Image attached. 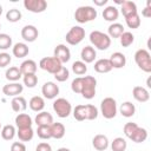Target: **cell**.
<instances>
[{"mask_svg": "<svg viewBox=\"0 0 151 151\" xmlns=\"http://www.w3.org/2000/svg\"><path fill=\"white\" fill-rule=\"evenodd\" d=\"M50 129H51V136H52V138H54V139H61L64 136H65V132H66V130H65V126H64V124H61V123H52V125H50Z\"/></svg>", "mask_w": 151, "mask_h": 151, "instance_id": "25", "label": "cell"}, {"mask_svg": "<svg viewBox=\"0 0 151 151\" xmlns=\"http://www.w3.org/2000/svg\"><path fill=\"white\" fill-rule=\"evenodd\" d=\"M22 80H24L25 86L32 88L38 84V76L35 73L34 74H25V76H22Z\"/></svg>", "mask_w": 151, "mask_h": 151, "instance_id": "41", "label": "cell"}, {"mask_svg": "<svg viewBox=\"0 0 151 151\" xmlns=\"http://www.w3.org/2000/svg\"><path fill=\"white\" fill-rule=\"evenodd\" d=\"M1 14H2V6L0 5V15H1Z\"/></svg>", "mask_w": 151, "mask_h": 151, "instance_id": "54", "label": "cell"}, {"mask_svg": "<svg viewBox=\"0 0 151 151\" xmlns=\"http://www.w3.org/2000/svg\"><path fill=\"white\" fill-rule=\"evenodd\" d=\"M134 61L142 71H144L146 73L151 72V55L147 50H145V48L138 50L134 53Z\"/></svg>", "mask_w": 151, "mask_h": 151, "instance_id": "3", "label": "cell"}, {"mask_svg": "<svg viewBox=\"0 0 151 151\" xmlns=\"http://www.w3.org/2000/svg\"><path fill=\"white\" fill-rule=\"evenodd\" d=\"M72 71L77 74V76H83L87 72V66L84 61L81 60H77L72 64Z\"/></svg>", "mask_w": 151, "mask_h": 151, "instance_id": "38", "label": "cell"}, {"mask_svg": "<svg viewBox=\"0 0 151 151\" xmlns=\"http://www.w3.org/2000/svg\"><path fill=\"white\" fill-rule=\"evenodd\" d=\"M138 127V125L136 124V123H132V122H129V123H126L125 125H124V134L127 137V138H130L131 137V134L136 131V129Z\"/></svg>", "mask_w": 151, "mask_h": 151, "instance_id": "46", "label": "cell"}, {"mask_svg": "<svg viewBox=\"0 0 151 151\" xmlns=\"http://www.w3.org/2000/svg\"><path fill=\"white\" fill-rule=\"evenodd\" d=\"M12 57L7 52H1L0 53V67H6L11 64Z\"/></svg>", "mask_w": 151, "mask_h": 151, "instance_id": "47", "label": "cell"}, {"mask_svg": "<svg viewBox=\"0 0 151 151\" xmlns=\"http://www.w3.org/2000/svg\"><path fill=\"white\" fill-rule=\"evenodd\" d=\"M24 6L32 13H41L47 8V2L45 0H25Z\"/></svg>", "mask_w": 151, "mask_h": 151, "instance_id": "9", "label": "cell"}, {"mask_svg": "<svg viewBox=\"0 0 151 151\" xmlns=\"http://www.w3.org/2000/svg\"><path fill=\"white\" fill-rule=\"evenodd\" d=\"M90 41L96 48L100 51L107 50L111 45V38L106 33L100 31H92L90 33Z\"/></svg>", "mask_w": 151, "mask_h": 151, "instance_id": "2", "label": "cell"}, {"mask_svg": "<svg viewBox=\"0 0 151 151\" xmlns=\"http://www.w3.org/2000/svg\"><path fill=\"white\" fill-rule=\"evenodd\" d=\"M119 17V11L116 6H107L103 11V18L106 21H116Z\"/></svg>", "mask_w": 151, "mask_h": 151, "instance_id": "28", "label": "cell"}, {"mask_svg": "<svg viewBox=\"0 0 151 151\" xmlns=\"http://www.w3.org/2000/svg\"><path fill=\"white\" fill-rule=\"evenodd\" d=\"M81 88H83V77L74 78L71 83V90L74 93H81Z\"/></svg>", "mask_w": 151, "mask_h": 151, "instance_id": "45", "label": "cell"}, {"mask_svg": "<svg viewBox=\"0 0 151 151\" xmlns=\"http://www.w3.org/2000/svg\"><path fill=\"white\" fill-rule=\"evenodd\" d=\"M125 22H126V25H127L129 28H132V29L138 28L140 26V17H139L138 13L132 14V15L125 18Z\"/></svg>", "mask_w": 151, "mask_h": 151, "instance_id": "36", "label": "cell"}, {"mask_svg": "<svg viewBox=\"0 0 151 151\" xmlns=\"http://www.w3.org/2000/svg\"><path fill=\"white\" fill-rule=\"evenodd\" d=\"M24 91V85H21L20 83H8L6 85L2 86V92L4 94L8 96V97H17L20 93H22Z\"/></svg>", "mask_w": 151, "mask_h": 151, "instance_id": "13", "label": "cell"}, {"mask_svg": "<svg viewBox=\"0 0 151 151\" xmlns=\"http://www.w3.org/2000/svg\"><path fill=\"white\" fill-rule=\"evenodd\" d=\"M37 134L40 139H50L51 136V129L50 126H38L37 127Z\"/></svg>", "mask_w": 151, "mask_h": 151, "instance_id": "44", "label": "cell"}, {"mask_svg": "<svg viewBox=\"0 0 151 151\" xmlns=\"http://www.w3.org/2000/svg\"><path fill=\"white\" fill-rule=\"evenodd\" d=\"M39 66L41 70H44L51 74H55L61 68L63 64L55 57H45L39 61Z\"/></svg>", "mask_w": 151, "mask_h": 151, "instance_id": "8", "label": "cell"}, {"mask_svg": "<svg viewBox=\"0 0 151 151\" xmlns=\"http://www.w3.org/2000/svg\"><path fill=\"white\" fill-rule=\"evenodd\" d=\"M5 77L11 83H17L22 77V73H21V71H20V68L18 66H11V67H8L6 70Z\"/></svg>", "mask_w": 151, "mask_h": 151, "instance_id": "24", "label": "cell"}, {"mask_svg": "<svg viewBox=\"0 0 151 151\" xmlns=\"http://www.w3.org/2000/svg\"><path fill=\"white\" fill-rule=\"evenodd\" d=\"M112 68H122L126 65V57L122 52H114L109 58Z\"/></svg>", "mask_w": 151, "mask_h": 151, "instance_id": "15", "label": "cell"}, {"mask_svg": "<svg viewBox=\"0 0 151 151\" xmlns=\"http://www.w3.org/2000/svg\"><path fill=\"white\" fill-rule=\"evenodd\" d=\"M14 122H15V126L18 129L32 127V124H33V120H32L31 116H28L27 113H18Z\"/></svg>", "mask_w": 151, "mask_h": 151, "instance_id": "19", "label": "cell"}, {"mask_svg": "<svg viewBox=\"0 0 151 151\" xmlns=\"http://www.w3.org/2000/svg\"><path fill=\"white\" fill-rule=\"evenodd\" d=\"M15 134H17V130L14 125L7 124L1 129V137L5 140H12L15 137Z\"/></svg>", "mask_w": 151, "mask_h": 151, "instance_id": "32", "label": "cell"}, {"mask_svg": "<svg viewBox=\"0 0 151 151\" xmlns=\"http://www.w3.org/2000/svg\"><path fill=\"white\" fill-rule=\"evenodd\" d=\"M28 105H29V109L32 111H34V112H41L44 110V107H45V100L40 96H34V97H32L29 99Z\"/></svg>", "mask_w": 151, "mask_h": 151, "instance_id": "27", "label": "cell"}, {"mask_svg": "<svg viewBox=\"0 0 151 151\" xmlns=\"http://www.w3.org/2000/svg\"><path fill=\"white\" fill-rule=\"evenodd\" d=\"M52 106L59 118H67L72 112V105L65 98H57Z\"/></svg>", "mask_w": 151, "mask_h": 151, "instance_id": "6", "label": "cell"}, {"mask_svg": "<svg viewBox=\"0 0 151 151\" xmlns=\"http://www.w3.org/2000/svg\"><path fill=\"white\" fill-rule=\"evenodd\" d=\"M0 129H1V123H0Z\"/></svg>", "mask_w": 151, "mask_h": 151, "instance_id": "55", "label": "cell"}, {"mask_svg": "<svg viewBox=\"0 0 151 151\" xmlns=\"http://www.w3.org/2000/svg\"><path fill=\"white\" fill-rule=\"evenodd\" d=\"M39 35V31L35 26L33 25H26L21 28V38L25 40V41H28V42H33L37 40Z\"/></svg>", "mask_w": 151, "mask_h": 151, "instance_id": "11", "label": "cell"}, {"mask_svg": "<svg viewBox=\"0 0 151 151\" xmlns=\"http://www.w3.org/2000/svg\"><path fill=\"white\" fill-rule=\"evenodd\" d=\"M57 151H71L70 149H67V147H59Z\"/></svg>", "mask_w": 151, "mask_h": 151, "instance_id": "52", "label": "cell"}, {"mask_svg": "<svg viewBox=\"0 0 151 151\" xmlns=\"http://www.w3.org/2000/svg\"><path fill=\"white\" fill-rule=\"evenodd\" d=\"M96 6H104L107 4V0H93Z\"/></svg>", "mask_w": 151, "mask_h": 151, "instance_id": "51", "label": "cell"}, {"mask_svg": "<svg viewBox=\"0 0 151 151\" xmlns=\"http://www.w3.org/2000/svg\"><path fill=\"white\" fill-rule=\"evenodd\" d=\"M53 76H54V78H55L57 81L63 83V81H66V80L68 79V77H70V71H68L65 66H61V68H60L55 74H53Z\"/></svg>", "mask_w": 151, "mask_h": 151, "instance_id": "42", "label": "cell"}, {"mask_svg": "<svg viewBox=\"0 0 151 151\" xmlns=\"http://www.w3.org/2000/svg\"><path fill=\"white\" fill-rule=\"evenodd\" d=\"M98 13L97 9L92 6H80L74 12V19L79 24H85L94 20L97 18Z\"/></svg>", "mask_w": 151, "mask_h": 151, "instance_id": "1", "label": "cell"}, {"mask_svg": "<svg viewBox=\"0 0 151 151\" xmlns=\"http://www.w3.org/2000/svg\"><path fill=\"white\" fill-rule=\"evenodd\" d=\"M84 38H85V29L81 26H73V27H71L70 31L65 35L66 42L72 45V46H76V45L80 44L84 40Z\"/></svg>", "mask_w": 151, "mask_h": 151, "instance_id": "7", "label": "cell"}, {"mask_svg": "<svg viewBox=\"0 0 151 151\" xmlns=\"http://www.w3.org/2000/svg\"><path fill=\"white\" fill-rule=\"evenodd\" d=\"M132 96L139 103H146L150 99L149 91L143 86H134L133 90H132Z\"/></svg>", "mask_w": 151, "mask_h": 151, "instance_id": "17", "label": "cell"}, {"mask_svg": "<svg viewBox=\"0 0 151 151\" xmlns=\"http://www.w3.org/2000/svg\"><path fill=\"white\" fill-rule=\"evenodd\" d=\"M34 123L37 124V126H50L53 123V117L50 112L41 111V112H38V114L35 116Z\"/></svg>", "mask_w": 151, "mask_h": 151, "instance_id": "14", "label": "cell"}, {"mask_svg": "<svg viewBox=\"0 0 151 151\" xmlns=\"http://www.w3.org/2000/svg\"><path fill=\"white\" fill-rule=\"evenodd\" d=\"M53 57H55L61 64H64L71 59V51L68 47H66V45L59 44L54 48V55Z\"/></svg>", "mask_w": 151, "mask_h": 151, "instance_id": "12", "label": "cell"}, {"mask_svg": "<svg viewBox=\"0 0 151 151\" xmlns=\"http://www.w3.org/2000/svg\"><path fill=\"white\" fill-rule=\"evenodd\" d=\"M12 47V37L6 33H0V50H8Z\"/></svg>", "mask_w": 151, "mask_h": 151, "instance_id": "40", "label": "cell"}, {"mask_svg": "<svg viewBox=\"0 0 151 151\" xmlns=\"http://www.w3.org/2000/svg\"><path fill=\"white\" fill-rule=\"evenodd\" d=\"M73 117L78 122L85 120V105H77L73 109Z\"/></svg>", "mask_w": 151, "mask_h": 151, "instance_id": "43", "label": "cell"}, {"mask_svg": "<svg viewBox=\"0 0 151 151\" xmlns=\"http://www.w3.org/2000/svg\"><path fill=\"white\" fill-rule=\"evenodd\" d=\"M100 112L104 118L112 119L117 114V101L112 97H106L100 103Z\"/></svg>", "mask_w": 151, "mask_h": 151, "instance_id": "5", "label": "cell"}, {"mask_svg": "<svg viewBox=\"0 0 151 151\" xmlns=\"http://www.w3.org/2000/svg\"><path fill=\"white\" fill-rule=\"evenodd\" d=\"M146 85H147V87H151V84H150V78L146 80Z\"/></svg>", "mask_w": 151, "mask_h": 151, "instance_id": "53", "label": "cell"}, {"mask_svg": "<svg viewBox=\"0 0 151 151\" xmlns=\"http://www.w3.org/2000/svg\"><path fill=\"white\" fill-rule=\"evenodd\" d=\"M92 145L98 151H105L109 147V138L105 134H96L92 139Z\"/></svg>", "mask_w": 151, "mask_h": 151, "instance_id": "18", "label": "cell"}, {"mask_svg": "<svg viewBox=\"0 0 151 151\" xmlns=\"http://www.w3.org/2000/svg\"><path fill=\"white\" fill-rule=\"evenodd\" d=\"M94 71L98 72V73H109L111 70H112V66L110 64V60L109 59H99L94 63Z\"/></svg>", "mask_w": 151, "mask_h": 151, "instance_id": "26", "label": "cell"}, {"mask_svg": "<svg viewBox=\"0 0 151 151\" xmlns=\"http://www.w3.org/2000/svg\"><path fill=\"white\" fill-rule=\"evenodd\" d=\"M41 93L46 99H54L59 94V86L54 81H46L41 87Z\"/></svg>", "mask_w": 151, "mask_h": 151, "instance_id": "10", "label": "cell"}, {"mask_svg": "<svg viewBox=\"0 0 151 151\" xmlns=\"http://www.w3.org/2000/svg\"><path fill=\"white\" fill-rule=\"evenodd\" d=\"M97 57V52L94 50V47L92 46H85L83 47L81 52H80V58H81V61H84L85 64H90V63H93L94 59Z\"/></svg>", "mask_w": 151, "mask_h": 151, "instance_id": "16", "label": "cell"}, {"mask_svg": "<svg viewBox=\"0 0 151 151\" xmlns=\"http://www.w3.org/2000/svg\"><path fill=\"white\" fill-rule=\"evenodd\" d=\"M120 12L122 14L124 15V18H127L132 14H136L138 13L137 11V5L133 2V1H130V0H124L123 4L120 5Z\"/></svg>", "mask_w": 151, "mask_h": 151, "instance_id": "21", "label": "cell"}, {"mask_svg": "<svg viewBox=\"0 0 151 151\" xmlns=\"http://www.w3.org/2000/svg\"><path fill=\"white\" fill-rule=\"evenodd\" d=\"M11 151H26V146L21 142H14L11 145Z\"/></svg>", "mask_w": 151, "mask_h": 151, "instance_id": "48", "label": "cell"}, {"mask_svg": "<svg viewBox=\"0 0 151 151\" xmlns=\"http://www.w3.org/2000/svg\"><path fill=\"white\" fill-rule=\"evenodd\" d=\"M119 112L122 113L123 117L130 118L136 113V106L131 101H124L119 107Z\"/></svg>", "mask_w": 151, "mask_h": 151, "instance_id": "30", "label": "cell"}, {"mask_svg": "<svg viewBox=\"0 0 151 151\" xmlns=\"http://www.w3.org/2000/svg\"><path fill=\"white\" fill-rule=\"evenodd\" d=\"M0 28H1V24H0Z\"/></svg>", "mask_w": 151, "mask_h": 151, "instance_id": "56", "label": "cell"}, {"mask_svg": "<svg viewBox=\"0 0 151 151\" xmlns=\"http://www.w3.org/2000/svg\"><path fill=\"white\" fill-rule=\"evenodd\" d=\"M35 151H52V146L46 142H41L37 145Z\"/></svg>", "mask_w": 151, "mask_h": 151, "instance_id": "49", "label": "cell"}, {"mask_svg": "<svg viewBox=\"0 0 151 151\" xmlns=\"http://www.w3.org/2000/svg\"><path fill=\"white\" fill-rule=\"evenodd\" d=\"M119 39H120V45H122L123 47H129V46H131V45L133 44V41H134V35H133L131 32H124V33L119 37Z\"/></svg>", "mask_w": 151, "mask_h": 151, "instance_id": "39", "label": "cell"}, {"mask_svg": "<svg viewBox=\"0 0 151 151\" xmlns=\"http://www.w3.org/2000/svg\"><path fill=\"white\" fill-rule=\"evenodd\" d=\"M29 52L28 46L25 42H17L14 44V46L12 47V53L15 58H25Z\"/></svg>", "mask_w": 151, "mask_h": 151, "instance_id": "23", "label": "cell"}, {"mask_svg": "<svg viewBox=\"0 0 151 151\" xmlns=\"http://www.w3.org/2000/svg\"><path fill=\"white\" fill-rule=\"evenodd\" d=\"M19 68H20L22 76H25V74H34V73L37 72L38 65H37V63H35L34 60L27 59V60H24V61L20 64Z\"/></svg>", "mask_w": 151, "mask_h": 151, "instance_id": "20", "label": "cell"}, {"mask_svg": "<svg viewBox=\"0 0 151 151\" xmlns=\"http://www.w3.org/2000/svg\"><path fill=\"white\" fill-rule=\"evenodd\" d=\"M96 91H97V79L92 76L83 77V88L80 94L85 99H92L96 96Z\"/></svg>", "mask_w": 151, "mask_h": 151, "instance_id": "4", "label": "cell"}, {"mask_svg": "<svg viewBox=\"0 0 151 151\" xmlns=\"http://www.w3.org/2000/svg\"><path fill=\"white\" fill-rule=\"evenodd\" d=\"M127 147V143L123 137H117L111 143L112 151H125Z\"/></svg>", "mask_w": 151, "mask_h": 151, "instance_id": "34", "label": "cell"}, {"mask_svg": "<svg viewBox=\"0 0 151 151\" xmlns=\"http://www.w3.org/2000/svg\"><path fill=\"white\" fill-rule=\"evenodd\" d=\"M17 136L19 137V139L21 142H29L33 139L34 136V131L32 127H26V129H18L17 131Z\"/></svg>", "mask_w": 151, "mask_h": 151, "instance_id": "33", "label": "cell"}, {"mask_svg": "<svg viewBox=\"0 0 151 151\" xmlns=\"http://www.w3.org/2000/svg\"><path fill=\"white\" fill-rule=\"evenodd\" d=\"M21 17H22V14L18 8H11L6 13V19L9 22H18L21 19Z\"/></svg>", "mask_w": 151, "mask_h": 151, "instance_id": "37", "label": "cell"}, {"mask_svg": "<svg viewBox=\"0 0 151 151\" xmlns=\"http://www.w3.org/2000/svg\"><path fill=\"white\" fill-rule=\"evenodd\" d=\"M11 106H12V110L14 112L20 113L27 109V101L24 97L17 96V97H13V99L11 100Z\"/></svg>", "mask_w": 151, "mask_h": 151, "instance_id": "22", "label": "cell"}, {"mask_svg": "<svg viewBox=\"0 0 151 151\" xmlns=\"http://www.w3.org/2000/svg\"><path fill=\"white\" fill-rule=\"evenodd\" d=\"M146 138H147V131H146V129L138 126L136 129V131L131 134V137L129 139H131L134 143H143V142L146 140Z\"/></svg>", "mask_w": 151, "mask_h": 151, "instance_id": "31", "label": "cell"}, {"mask_svg": "<svg viewBox=\"0 0 151 151\" xmlns=\"http://www.w3.org/2000/svg\"><path fill=\"white\" fill-rule=\"evenodd\" d=\"M142 15L144 18H150L151 17V2L150 1L146 2V7L142 11Z\"/></svg>", "mask_w": 151, "mask_h": 151, "instance_id": "50", "label": "cell"}, {"mask_svg": "<svg viewBox=\"0 0 151 151\" xmlns=\"http://www.w3.org/2000/svg\"><path fill=\"white\" fill-rule=\"evenodd\" d=\"M124 32H125L124 31V26L122 24H119V22H113L107 28V35L110 38H113V39L119 38Z\"/></svg>", "mask_w": 151, "mask_h": 151, "instance_id": "29", "label": "cell"}, {"mask_svg": "<svg viewBox=\"0 0 151 151\" xmlns=\"http://www.w3.org/2000/svg\"><path fill=\"white\" fill-rule=\"evenodd\" d=\"M98 117V109L92 105L87 104L85 105V120H94Z\"/></svg>", "mask_w": 151, "mask_h": 151, "instance_id": "35", "label": "cell"}]
</instances>
